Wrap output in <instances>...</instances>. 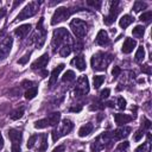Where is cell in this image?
Returning <instances> with one entry per match:
<instances>
[{
    "label": "cell",
    "mask_w": 152,
    "mask_h": 152,
    "mask_svg": "<svg viewBox=\"0 0 152 152\" xmlns=\"http://www.w3.org/2000/svg\"><path fill=\"white\" fill-rule=\"evenodd\" d=\"M70 42H71V37H70V34H69V32L65 27H59V28L53 31L52 42H51L53 51H57V48L59 49L63 45L70 44Z\"/></svg>",
    "instance_id": "6da1fadb"
},
{
    "label": "cell",
    "mask_w": 152,
    "mask_h": 152,
    "mask_svg": "<svg viewBox=\"0 0 152 152\" xmlns=\"http://www.w3.org/2000/svg\"><path fill=\"white\" fill-rule=\"evenodd\" d=\"M112 55L109 53H106V52H96L95 55H93L91 59H90V64H91V68L94 70H97V71H101V70H104L108 64L112 62Z\"/></svg>",
    "instance_id": "7a4b0ae2"
},
{
    "label": "cell",
    "mask_w": 152,
    "mask_h": 152,
    "mask_svg": "<svg viewBox=\"0 0 152 152\" xmlns=\"http://www.w3.org/2000/svg\"><path fill=\"white\" fill-rule=\"evenodd\" d=\"M113 141L112 138V133L110 132H103L102 134H100L93 142L91 145V151L93 152H100L103 148H106L107 146H110Z\"/></svg>",
    "instance_id": "3957f363"
},
{
    "label": "cell",
    "mask_w": 152,
    "mask_h": 152,
    "mask_svg": "<svg viewBox=\"0 0 152 152\" xmlns=\"http://www.w3.org/2000/svg\"><path fill=\"white\" fill-rule=\"evenodd\" d=\"M70 28L71 31L74 32V34L77 37V38H82L87 34L88 32V25L86 21L81 20V19H72L71 23H70Z\"/></svg>",
    "instance_id": "277c9868"
},
{
    "label": "cell",
    "mask_w": 152,
    "mask_h": 152,
    "mask_svg": "<svg viewBox=\"0 0 152 152\" xmlns=\"http://www.w3.org/2000/svg\"><path fill=\"white\" fill-rule=\"evenodd\" d=\"M74 11L71 8H66V7H58L53 14H52V18H51V25H56L61 21H64L65 19H68L71 13Z\"/></svg>",
    "instance_id": "5b68a950"
},
{
    "label": "cell",
    "mask_w": 152,
    "mask_h": 152,
    "mask_svg": "<svg viewBox=\"0 0 152 152\" xmlns=\"http://www.w3.org/2000/svg\"><path fill=\"white\" fill-rule=\"evenodd\" d=\"M37 12H38V4L34 2V1L28 2V4L21 10V12L17 15V20H24V19H27V18H31V17H33Z\"/></svg>",
    "instance_id": "8992f818"
},
{
    "label": "cell",
    "mask_w": 152,
    "mask_h": 152,
    "mask_svg": "<svg viewBox=\"0 0 152 152\" xmlns=\"http://www.w3.org/2000/svg\"><path fill=\"white\" fill-rule=\"evenodd\" d=\"M89 91V81L87 76H80L76 82V88H75V95L82 96L88 94Z\"/></svg>",
    "instance_id": "52a82bcc"
},
{
    "label": "cell",
    "mask_w": 152,
    "mask_h": 152,
    "mask_svg": "<svg viewBox=\"0 0 152 152\" xmlns=\"http://www.w3.org/2000/svg\"><path fill=\"white\" fill-rule=\"evenodd\" d=\"M12 44H13V39L11 37H6L1 43H0V61L5 59L10 51H11V48H12Z\"/></svg>",
    "instance_id": "ba28073f"
},
{
    "label": "cell",
    "mask_w": 152,
    "mask_h": 152,
    "mask_svg": "<svg viewBox=\"0 0 152 152\" xmlns=\"http://www.w3.org/2000/svg\"><path fill=\"white\" fill-rule=\"evenodd\" d=\"M118 5H119V1H113V2H112L109 14L106 15V17L103 18V23H104L106 25H112V24L114 23L115 18H116V14H118V12H119V10H118Z\"/></svg>",
    "instance_id": "9c48e42d"
},
{
    "label": "cell",
    "mask_w": 152,
    "mask_h": 152,
    "mask_svg": "<svg viewBox=\"0 0 152 152\" xmlns=\"http://www.w3.org/2000/svg\"><path fill=\"white\" fill-rule=\"evenodd\" d=\"M131 132V127H127V126H124V127H120L118 129H115L114 132H112V138L113 140H121L124 138H126Z\"/></svg>",
    "instance_id": "30bf717a"
},
{
    "label": "cell",
    "mask_w": 152,
    "mask_h": 152,
    "mask_svg": "<svg viewBox=\"0 0 152 152\" xmlns=\"http://www.w3.org/2000/svg\"><path fill=\"white\" fill-rule=\"evenodd\" d=\"M72 127H74V124H72L69 119H64V120L62 121V124H61L59 128H57V129H58L59 135L62 137V135H65V134L70 133V132H71V129H72Z\"/></svg>",
    "instance_id": "8fae6325"
},
{
    "label": "cell",
    "mask_w": 152,
    "mask_h": 152,
    "mask_svg": "<svg viewBox=\"0 0 152 152\" xmlns=\"http://www.w3.org/2000/svg\"><path fill=\"white\" fill-rule=\"evenodd\" d=\"M48 62H49V55H48V53H44V55H42L37 61H34V62L32 63L31 68H32V69H43L44 66H46Z\"/></svg>",
    "instance_id": "7c38bea8"
},
{
    "label": "cell",
    "mask_w": 152,
    "mask_h": 152,
    "mask_svg": "<svg viewBox=\"0 0 152 152\" xmlns=\"http://www.w3.org/2000/svg\"><path fill=\"white\" fill-rule=\"evenodd\" d=\"M135 46H137V42L133 38H126L124 42V45L121 48V51L124 53H131Z\"/></svg>",
    "instance_id": "4fadbf2b"
},
{
    "label": "cell",
    "mask_w": 152,
    "mask_h": 152,
    "mask_svg": "<svg viewBox=\"0 0 152 152\" xmlns=\"http://www.w3.org/2000/svg\"><path fill=\"white\" fill-rule=\"evenodd\" d=\"M95 42H96V44H97V45H101V46L108 45V43H109L108 33H107L104 30L99 31V33H97V36H96V39H95Z\"/></svg>",
    "instance_id": "5bb4252c"
},
{
    "label": "cell",
    "mask_w": 152,
    "mask_h": 152,
    "mask_svg": "<svg viewBox=\"0 0 152 152\" xmlns=\"http://www.w3.org/2000/svg\"><path fill=\"white\" fill-rule=\"evenodd\" d=\"M114 120H115V124L119 125V126H122L125 124H128L133 120V118L128 114H121V113H118L114 115Z\"/></svg>",
    "instance_id": "9a60e30c"
},
{
    "label": "cell",
    "mask_w": 152,
    "mask_h": 152,
    "mask_svg": "<svg viewBox=\"0 0 152 152\" xmlns=\"http://www.w3.org/2000/svg\"><path fill=\"white\" fill-rule=\"evenodd\" d=\"M30 31H31V25L30 24H24V25H20L19 27H17L14 30V33H15V36H18L20 38H24L28 34Z\"/></svg>",
    "instance_id": "2e32d148"
},
{
    "label": "cell",
    "mask_w": 152,
    "mask_h": 152,
    "mask_svg": "<svg viewBox=\"0 0 152 152\" xmlns=\"http://www.w3.org/2000/svg\"><path fill=\"white\" fill-rule=\"evenodd\" d=\"M64 69V64H59V65H57L53 70H52V72H51V76H50V81H49V86L50 87H52L56 82H57V77H58V75L61 74V71Z\"/></svg>",
    "instance_id": "e0dca14e"
},
{
    "label": "cell",
    "mask_w": 152,
    "mask_h": 152,
    "mask_svg": "<svg viewBox=\"0 0 152 152\" xmlns=\"http://www.w3.org/2000/svg\"><path fill=\"white\" fill-rule=\"evenodd\" d=\"M71 63H72V64H75V66H76L78 70H81V71H83V70L87 68L86 59H84V57H83L82 55L76 56V57H75V58L71 61Z\"/></svg>",
    "instance_id": "ac0fdd59"
},
{
    "label": "cell",
    "mask_w": 152,
    "mask_h": 152,
    "mask_svg": "<svg viewBox=\"0 0 152 152\" xmlns=\"http://www.w3.org/2000/svg\"><path fill=\"white\" fill-rule=\"evenodd\" d=\"M8 138L12 141V144H20L21 141V133L17 129H10L8 131Z\"/></svg>",
    "instance_id": "d6986e66"
},
{
    "label": "cell",
    "mask_w": 152,
    "mask_h": 152,
    "mask_svg": "<svg viewBox=\"0 0 152 152\" xmlns=\"http://www.w3.org/2000/svg\"><path fill=\"white\" fill-rule=\"evenodd\" d=\"M91 131H93V124H91V122H88V124L83 125V126L78 129V135H80L81 138L87 137V135H89V134L91 133Z\"/></svg>",
    "instance_id": "ffe728a7"
},
{
    "label": "cell",
    "mask_w": 152,
    "mask_h": 152,
    "mask_svg": "<svg viewBox=\"0 0 152 152\" xmlns=\"http://www.w3.org/2000/svg\"><path fill=\"white\" fill-rule=\"evenodd\" d=\"M133 20H134V18H132L129 14H125V15H122L121 19L119 20V25H120V27L126 28L127 26H129V25L132 24Z\"/></svg>",
    "instance_id": "44dd1931"
},
{
    "label": "cell",
    "mask_w": 152,
    "mask_h": 152,
    "mask_svg": "<svg viewBox=\"0 0 152 152\" xmlns=\"http://www.w3.org/2000/svg\"><path fill=\"white\" fill-rule=\"evenodd\" d=\"M61 120V113L58 112H55V113H51L48 118V121H49V125L50 126H56Z\"/></svg>",
    "instance_id": "7402d4cb"
},
{
    "label": "cell",
    "mask_w": 152,
    "mask_h": 152,
    "mask_svg": "<svg viewBox=\"0 0 152 152\" xmlns=\"http://www.w3.org/2000/svg\"><path fill=\"white\" fill-rule=\"evenodd\" d=\"M144 32H145V27L141 26V25H137V26L132 30L133 36L137 37V38H141V37L144 36Z\"/></svg>",
    "instance_id": "603a6c76"
},
{
    "label": "cell",
    "mask_w": 152,
    "mask_h": 152,
    "mask_svg": "<svg viewBox=\"0 0 152 152\" xmlns=\"http://www.w3.org/2000/svg\"><path fill=\"white\" fill-rule=\"evenodd\" d=\"M23 114H24V107H20V108H17V109H14L12 113H11V119L12 120H19L21 116H23Z\"/></svg>",
    "instance_id": "cb8c5ba5"
},
{
    "label": "cell",
    "mask_w": 152,
    "mask_h": 152,
    "mask_svg": "<svg viewBox=\"0 0 152 152\" xmlns=\"http://www.w3.org/2000/svg\"><path fill=\"white\" fill-rule=\"evenodd\" d=\"M58 52H59V55H61L62 57H66V56H69L70 52H71V45H70V44H66V45L61 46L59 50H58Z\"/></svg>",
    "instance_id": "d4e9b609"
},
{
    "label": "cell",
    "mask_w": 152,
    "mask_h": 152,
    "mask_svg": "<svg viewBox=\"0 0 152 152\" xmlns=\"http://www.w3.org/2000/svg\"><path fill=\"white\" fill-rule=\"evenodd\" d=\"M75 80V72L72 71V70H66L65 72H64V75H63V77H62V81L63 82H71V81H74Z\"/></svg>",
    "instance_id": "484cf974"
},
{
    "label": "cell",
    "mask_w": 152,
    "mask_h": 152,
    "mask_svg": "<svg viewBox=\"0 0 152 152\" xmlns=\"http://www.w3.org/2000/svg\"><path fill=\"white\" fill-rule=\"evenodd\" d=\"M37 93H38V88H37V87H32V88H30V89H27V90L25 91V99L32 100V99L37 95Z\"/></svg>",
    "instance_id": "4316f807"
},
{
    "label": "cell",
    "mask_w": 152,
    "mask_h": 152,
    "mask_svg": "<svg viewBox=\"0 0 152 152\" xmlns=\"http://www.w3.org/2000/svg\"><path fill=\"white\" fill-rule=\"evenodd\" d=\"M40 146H39V151L40 152H44V151H46V148H48V134H45V133H43L42 135H40Z\"/></svg>",
    "instance_id": "83f0119b"
},
{
    "label": "cell",
    "mask_w": 152,
    "mask_h": 152,
    "mask_svg": "<svg viewBox=\"0 0 152 152\" xmlns=\"http://www.w3.org/2000/svg\"><path fill=\"white\" fill-rule=\"evenodd\" d=\"M144 57H145V50H144V46L141 45V46L138 48V50L135 52V56H134V59L137 62H141L144 59Z\"/></svg>",
    "instance_id": "f1b7e54d"
},
{
    "label": "cell",
    "mask_w": 152,
    "mask_h": 152,
    "mask_svg": "<svg viewBox=\"0 0 152 152\" xmlns=\"http://www.w3.org/2000/svg\"><path fill=\"white\" fill-rule=\"evenodd\" d=\"M48 126H50L48 119H40V120H37L34 122V128H37V129H42V128H45Z\"/></svg>",
    "instance_id": "f546056e"
},
{
    "label": "cell",
    "mask_w": 152,
    "mask_h": 152,
    "mask_svg": "<svg viewBox=\"0 0 152 152\" xmlns=\"http://www.w3.org/2000/svg\"><path fill=\"white\" fill-rule=\"evenodd\" d=\"M104 81V76H102V75H97V76H94V78H93V84H94V88L95 89H99L100 88V86L102 84V82Z\"/></svg>",
    "instance_id": "4dcf8cb0"
},
{
    "label": "cell",
    "mask_w": 152,
    "mask_h": 152,
    "mask_svg": "<svg viewBox=\"0 0 152 152\" xmlns=\"http://www.w3.org/2000/svg\"><path fill=\"white\" fill-rule=\"evenodd\" d=\"M147 7L146 2H142V1H135L134 5H133V10L134 12H140L141 10H145Z\"/></svg>",
    "instance_id": "1f68e13d"
},
{
    "label": "cell",
    "mask_w": 152,
    "mask_h": 152,
    "mask_svg": "<svg viewBox=\"0 0 152 152\" xmlns=\"http://www.w3.org/2000/svg\"><path fill=\"white\" fill-rule=\"evenodd\" d=\"M141 21H150L151 19H152V12L151 11H147V12H144L141 15H140V18H139Z\"/></svg>",
    "instance_id": "d6a6232c"
},
{
    "label": "cell",
    "mask_w": 152,
    "mask_h": 152,
    "mask_svg": "<svg viewBox=\"0 0 152 152\" xmlns=\"http://www.w3.org/2000/svg\"><path fill=\"white\" fill-rule=\"evenodd\" d=\"M128 146H129V142H128V141H122V142H120V144L118 145V147H116V152H122V151L127 150Z\"/></svg>",
    "instance_id": "836d02e7"
},
{
    "label": "cell",
    "mask_w": 152,
    "mask_h": 152,
    "mask_svg": "<svg viewBox=\"0 0 152 152\" xmlns=\"http://www.w3.org/2000/svg\"><path fill=\"white\" fill-rule=\"evenodd\" d=\"M37 135L36 134H33V135H31L30 137V139H28V141H27V144H26V146H27V148H32L33 146H34V144H36V141H37Z\"/></svg>",
    "instance_id": "e575fe53"
},
{
    "label": "cell",
    "mask_w": 152,
    "mask_h": 152,
    "mask_svg": "<svg viewBox=\"0 0 152 152\" xmlns=\"http://www.w3.org/2000/svg\"><path fill=\"white\" fill-rule=\"evenodd\" d=\"M87 4H88L89 6H93V7L96 8V10H100V7H101V1H91V0H88Z\"/></svg>",
    "instance_id": "d590c367"
},
{
    "label": "cell",
    "mask_w": 152,
    "mask_h": 152,
    "mask_svg": "<svg viewBox=\"0 0 152 152\" xmlns=\"http://www.w3.org/2000/svg\"><path fill=\"white\" fill-rule=\"evenodd\" d=\"M30 55H31V52H28V53H26L25 56H23L21 58H19V59H18V63H19V64H26L27 61H28V58H30Z\"/></svg>",
    "instance_id": "8d00e7d4"
},
{
    "label": "cell",
    "mask_w": 152,
    "mask_h": 152,
    "mask_svg": "<svg viewBox=\"0 0 152 152\" xmlns=\"http://www.w3.org/2000/svg\"><path fill=\"white\" fill-rule=\"evenodd\" d=\"M118 107L120 109H125L126 108V100L124 97H119L118 99Z\"/></svg>",
    "instance_id": "74e56055"
},
{
    "label": "cell",
    "mask_w": 152,
    "mask_h": 152,
    "mask_svg": "<svg viewBox=\"0 0 152 152\" xmlns=\"http://www.w3.org/2000/svg\"><path fill=\"white\" fill-rule=\"evenodd\" d=\"M109 94H110V90H109L108 88H104V89L101 90V93H100V97H101V99H106V97L109 96Z\"/></svg>",
    "instance_id": "f35d334b"
},
{
    "label": "cell",
    "mask_w": 152,
    "mask_h": 152,
    "mask_svg": "<svg viewBox=\"0 0 152 152\" xmlns=\"http://www.w3.org/2000/svg\"><path fill=\"white\" fill-rule=\"evenodd\" d=\"M146 148H147V144H146V142H144V144L139 145V146L135 148V152H147V151H146Z\"/></svg>",
    "instance_id": "ab89813d"
},
{
    "label": "cell",
    "mask_w": 152,
    "mask_h": 152,
    "mask_svg": "<svg viewBox=\"0 0 152 152\" xmlns=\"http://www.w3.org/2000/svg\"><path fill=\"white\" fill-rule=\"evenodd\" d=\"M120 72H121V69H120L119 66H114V68H113V70H112V75L114 76V78H115V77H118V76L120 75Z\"/></svg>",
    "instance_id": "60d3db41"
},
{
    "label": "cell",
    "mask_w": 152,
    "mask_h": 152,
    "mask_svg": "<svg viewBox=\"0 0 152 152\" xmlns=\"http://www.w3.org/2000/svg\"><path fill=\"white\" fill-rule=\"evenodd\" d=\"M59 138H61V135H59V133H58V129L55 128V129L52 131V140H53V141H57Z\"/></svg>",
    "instance_id": "b9f144b4"
},
{
    "label": "cell",
    "mask_w": 152,
    "mask_h": 152,
    "mask_svg": "<svg viewBox=\"0 0 152 152\" xmlns=\"http://www.w3.org/2000/svg\"><path fill=\"white\" fill-rule=\"evenodd\" d=\"M142 135H144V133H142V131H141V129L137 131V132H135V134H134V140H135V141H139V140L142 138Z\"/></svg>",
    "instance_id": "7bdbcfd3"
},
{
    "label": "cell",
    "mask_w": 152,
    "mask_h": 152,
    "mask_svg": "<svg viewBox=\"0 0 152 152\" xmlns=\"http://www.w3.org/2000/svg\"><path fill=\"white\" fill-rule=\"evenodd\" d=\"M104 106L101 103V102H96V103H93V106H90V109H102Z\"/></svg>",
    "instance_id": "ee69618b"
},
{
    "label": "cell",
    "mask_w": 152,
    "mask_h": 152,
    "mask_svg": "<svg viewBox=\"0 0 152 152\" xmlns=\"http://www.w3.org/2000/svg\"><path fill=\"white\" fill-rule=\"evenodd\" d=\"M21 86L25 87V88H28V89H30V88H32L31 86H33V82H32V81H27V80H25V81L21 82Z\"/></svg>",
    "instance_id": "f6af8a7d"
},
{
    "label": "cell",
    "mask_w": 152,
    "mask_h": 152,
    "mask_svg": "<svg viewBox=\"0 0 152 152\" xmlns=\"http://www.w3.org/2000/svg\"><path fill=\"white\" fill-rule=\"evenodd\" d=\"M141 71L145 72V74H147V75H151V68L147 64H145V65L141 66Z\"/></svg>",
    "instance_id": "bcb514c9"
},
{
    "label": "cell",
    "mask_w": 152,
    "mask_h": 152,
    "mask_svg": "<svg viewBox=\"0 0 152 152\" xmlns=\"http://www.w3.org/2000/svg\"><path fill=\"white\" fill-rule=\"evenodd\" d=\"M11 152H20V144H12Z\"/></svg>",
    "instance_id": "7dc6e473"
},
{
    "label": "cell",
    "mask_w": 152,
    "mask_h": 152,
    "mask_svg": "<svg viewBox=\"0 0 152 152\" xmlns=\"http://www.w3.org/2000/svg\"><path fill=\"white\" fill-rule=\"evenodd\" d=\"M142 122H144V128H150V126H151V121L148 120V119H146V118H144L142 119Z\"/></svg>",
    "instance_id": "c3c4849f"
},
{
    "label": "cell",
    "mask_w": 152,
    "mask_h": 152,
    "mask_svg": "<svg viewBox=\"0 0 152 152\" xmlns=\"http://www.w3.org/2000/svg\"><path fill=\"white\" fill-rule=\"evenodd\" d=\"M52 152H64V146H63V145H59V146L55 147Z\"/></svg>",
    "instance_id": "681fc988"
},
{
    "label": "cell",
    "mask_w": 152,
    "mask_h": 152,
    "mask_svg": "<svg viewBox=\"0 0 152 152\" xmlns=\"http://www.w3.org/2000/svg\"><path fill=\"white\" fill-rule=\"evenodd\" d=\"M81 109H82V107L80 106V107H71L69 110H70V112H80Z\"/></svg>",
    "instance_id": "f907efd6"
},
{
    "label": "cell",
    "mask_w": 152,
    "mask_h": 152,
    "mask_svg": "<svg viewBox=\"0 0 152 152\" xmlns=\"http://www.w3.org/2000/svg\"><path fill=\"white\" fill-rule=\"evenodd\" d=\"M5 14H6V8H0V19L5 17Z\"/></svg>",
    "instance_id": "816d5d0a"
},
{
    "label": "cell",
    "mask_w": 152,
    "mask_h": 152,
    "mask_svg": "<svg viewBox=\"0 0 152 152\" xmlns=\"http://www.w3.org/2000/svg\"><path fill=\"white\" fill-rule=\"evenodd\" d=\"M4 147V138H2V134L0 132V150Z\"/></svg>",
    "instance_id": "f5cc1de1"
},
{
    "label": "cell",
    "mask_w": 152,
    "mask_h": 152,
    "mask_svg": "<svg viewBox=\"0 0 152 152\" xmlns=\"http://www.w3.org/2000/svg\"><path fill=\"white\" fill-rule=\"evenodd\" d=\"M20 4H21V1H20V0H17V1L13 4V7H12V8H15V7H17L18 5H20Z\"/></svg>",
    "instance_id": "db71d44e"
},
{
    "label": "cell",
    "mask_w": 152,
    "mask_h": 152,
    "mask_svg": "<svg viewBox=\"0 0 152 152\" xmlns=\"http://www.w3.org/2000/svg\"><path fill=\"white\" fill-rule=\"evenodd\" d=\"M42 75H43V77H46V76H48V71H46V70H43V71H42Z\"/></svg>",
    "instance_id": "11a10c76"
},
{
    "label": "cell",
    "mask_w": 152,
    "mask_h": 152,
    "mask_svg": "<svg viewBox=\"0 0 152 152\" xmlns=\"http://www.w3.org/2000/svg\"><path fill=\"white\" fill-rule=\"evenodd\" d=\"M107 104H108V106H109V107H113V102H108V103H107Z\"/></svg>",
    "instance_id": "9f6ffc18"
},
{
    "label": "cell",
    "mask_w": 152,
    "mask_h": 152,
    "mask_svg": "<svg viewBox=\"0 0 152 152\" xmlns=\"http://www.w3.org/2000/svg\"><path fill=\"white\" fill-rule=\"evenodd\" d=\"M78 152H83V151H78Z\"/></svg>",
    "instance_id": "6f0895ef"
}]
</instances>
